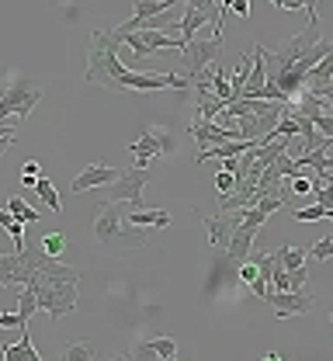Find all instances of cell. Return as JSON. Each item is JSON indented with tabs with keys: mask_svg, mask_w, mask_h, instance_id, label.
<instances>
[{
	"mask_svg": "<svg viewBox=\"0 0 333 361\" xmlns=\"http://www.w3.org/2000/svg\"><path fill=\"white\" fill-rule=\"evenodd\" d=\"M330 323H333V313H330Z\"/></svg>",
	"mask_w": 333,
	"mask_h": 361,
	"instance_id": "47",
	"label": "cell"
},
{
	"mask_svg": "<svg viewBox=\"0 0 333 361\" xmlns=\"http://www.w3.org/2000/svg\"><path fill=\"white\" fill-rule=\"evenodd\" d=\"M0 226L11 233V240H14V254H21V250H25V226L18 223L7 209H0Z\"/></svg>",
	"mask_w": 333,
	"mask_h": 361,
	"instance_id": "24",
	"label": "cell"
},
{
	"mask_svg": "<svg viewBox=\"0 0 333 361\" xmlns=\"http://www.w3.org/2000/svg\"><path fill=\"white\" fill-rule=\"evenodd\" d=\"M18 319H21V330L18 334H28V319L39 313V299H35V292L32 288H21V299H18Z\"/></svg>",
	"mask_w": 333,
	"mask_h": 361,
	"instance_id": "20",
	"label": "cell"
},
{
	"mask_svg": "<svg viewBox=\"0 0 333 361\" xmlns=\"http://www.w3.org/2000/svg\"><path fill=\"white\" fill-rule=\"evenodd\" d=\"M316 219H327V209H320V205L295 209V223H316Z\"/></svg>",
	"mask_w": 333,
	"mask_h": 361,
	"instance_id": "32",
	"label": "cell"
},
{
	"mask_svg": "<svg viewBox=\"0 0 333 361\" xmlns=\"http://www.w3.org/2000/svg\"><path fill=\"white\" fill-rule=\"evenodd\" d=\"M285 198H288V191H282V195H260L253 209H257L260 216H275L278 209H285Z\"/></svg>",
	"mask_w": 333,
	"mask_h": 361,
	"instance_id": "28",
	"label": "cell"
},
{
	"mask_svg": "<svg viewBox=\"0 0 333 361\" xmlns=\"http://www.w3.org/2000/svg\"><path fill=\"white\" fill-rule=\"evenodd\" d=\"M32 281V271L25 268L21 254H0V285H18L25 288Z\"/></svg>",
	"mask_w": 333,
	"mask_h": 361,
	"instance_id": "14",
	"label": "cell"
},
{
	"mask_svg": "<svg viewBox=\"0 0 333 361\" xmlns=\"http://www.w3.org/2000/svg\"><path fill=\"white\" fill-rule=\"evenodd\" d=\"M111 361H132V358H129V355H115Z\"/></svg>",
	"mask_w": 333,
	"mask_h": 361,
	"instance_id": "44",
	"label": "cell"
},
{
	"mask_svg": "<svg viewBox=\"0 0 333 361\" xmlns=\"http://www.w3.org/2000/svg\"><path fill=\"white\" fill-rule=\"evenodd\" d=\"M250 146H253V142H246V139H237V142H219V146H212V149H201V153L194 157V167H201V164H208V160H230V157H243Z\"/></svg>",
	"mask_w": 333,
	"mask_h": 361,
	"instance_id": "16",
	"label": "cell"
},
{
	"mask_svg": "<svg viewBox=\"0 0 333 361\" xmlns=\"http://www.w3.org/2000/svg\"><path fill=\"white\" fill-rule=\"evenodd\" d=\"M268 84V73H264V59L253 52L250 56V77H246V87H243V94H239V101H257V94H260V87Z\"/></svg>",
	"mask_w": 333,
	"mask_h": 361,
	"instance_id": "17",
	"label": "cell"
},
{
	"mask_svg": "<svg viewBox=\"0 0 333 361\" xmlns=\"http://www.w3.org/2000/svg\"><path fill=\"white\" fill-rule=\"evenodd\" d=\"M39 171H42V167H39L35 160H25V164H21V184H25V188H35L39 178H42Z\"/></svg>",
	"mask_w": 333,
	"mask_h": 361,
	"instance_id": "33",
	"label": "cell"
},
{
	"mask_svg": "<svg viewBox=\"0 0 333 361\" xmlns=\"http://www.w3.org/2000/svg\"><path fill=\"white\" fill-rule=\"evenodd\" d=\"M146 180H149V171H139V167L125 171V174L115 180V184H108V202H111V205L125 202L129 209H143V188H146Z\"/></svg>",
	"mask_w": 333,
	"mask_h": 361,
	"instance_id": "7",
	"label": "cell"
},
{
	"mask_svg": "<svg viewBox=\"0 0 333 361\" xmlns=\"http://www.w3.org/2000/svg\"><path fill=\"white\" fill-rule=\"evenodd\" d=\"M146 344L156 358H177V341L174 337H146Z\"/></svg>",
	"mask_w": 333,
	"mask_h": 361,
	"instance_id": "26",
	"label": "cell"
},
{
	"mask_svg": "<svg viewBox=\"0 0 333 361\" xmlns=\"http://www.w3.org/2000/svg\"><path fill=\"white\" fill-rule=\"evenodd\" d=\"M191 135H194V142H198V153L201 149H212V146H219V142H237L239 133L237 129H222V126H215V122H191Z\"/></svg>",
	"mask_w": 333,
	"mask_h": 361,
	"instance_id": "13",
	"label": "cell"
},
{
	"mask_svg": "<svg viewBox=\"0 0 333 361\" xmlns=\"http://www.w3.org/2000/svg\"><path fill=\"white\" fill-rule=\"evenodd\" d=\"M226 35H212V39H194V42L177 56V77H184L188 84H194L212 63H219L222 56Z\"/></svg>",
	"mask_w": 333,
	"mask_h": 361,
	"instance_id": "5",
	"label": "cell"
},
{
	"mask_svg": "<svg viewBox=\"0 0 333 361\" xmlns=\"http://www.w3.org/2000/svg\"><path fill=\"white\" fill-rule=\"evenodd\" d=\"M288 191H291V195H299V198H309V195H313V178L288 180Z\"/></svg>",
	"mask_w": 333,
	"mask_h": 361,
	"instance_id": "36",
	"label": "cell"
},
{
	"mask_svg": "<svg viewBox=\"0 0 333 361\" xmlns=\"http://www.w3.org/2000/svg\"><path fill=\"white\" fill-rule=\"evenodd\" d=\"M170 4H174V0H136L132 18H129V21H122V25H115V28H118V32H122V39H125V35H132V32L146 28L153 18L167 14V11H170Z\"/></svg>",
	"mask_w": 333,
	"mask_h": 361,
	"instance_id": "9",
	"label": "cell"
},
{
	"mask_svg": "<svg viewBox=\"0 0 333 361\" xmlns=\"http://www.w3.org/2000/svg\"><path fill=\"white\" fill-rule=\"evenodd\" d=\"M233 188H237V178H233L230 171H219V174H215V191H219V198L233 195Z\"/></svg>",
	"mask_w": 333,
	"mask_h": 361,
	"instance_id": "34",
	"label": "cell"
},
{
	"mask_svg": "<svg viewBox=\"0 0 333 361\" xmlns=\"http://www.w3.org/2000/svg\"><path fill=\"white\" fill-rule=\"evenodd\" d=\"M39 101H42V90L35 87L32 80H14L11 87L0 94V133L4 135L18 133L14 126H7V118H28Z\"/></svg>",
	"mask_w": 333,
	"mask_h": 361,
	"instance_id": "4",
	"label": "cell"
},
{
	"mask_svg": "<svg viewBox=\"0 0 333 361\" xmlns=\"http://www.w3.org/2000/svg\"><path fill=\"white\" fill-rule=\"evenodd\" d=\"M271 306H275V316L278 319H288V316H306L313 306H316V299L306 292V288H299V292H271V299H268Z\"/></svg>",
	"mask_w": 333,
	"mask_h": 361,
	"instance_id": "10",
	"label": "cell"
},
{
	"mask_svg": "<svg viewBox=\"0 0 333 361\" xmlns=\"http://www.w3.org/2000/svg\"><path fill=\"white\" fill-rule=\"evenodd\" d=\"M35 292L39 299V310H46L52 319H63L77 310V281H59V278H49V274H32V281L25 285Z\"/></svg>",
	"mask_w": 333,
	"mask_h": 361,
	"instance_id": "3",
	"label": "cell"
},
{
	"mask_svg": "<svg viewBox=\"0 0 333 361\" xmlns=\"http://www.w3.org/2000/svg\"><path fill=\"white\" fill-rule=\"evenodd\" d=\"M313 198H316L320 209L333 212V184H313Z\"/></svg>",
	"mask_w": 333,
	"mask_h": 361,
	"instance_id": "30",
	"label": "cell"
},
{
	"mask_svg": "<svg viewBox=\"0 0 333 361\" xmlns=\"http://www.w3.org/2000/svg\"><path fill=\"white\" fill-rule=\"evenodd\" d=\"M275 7H282V11H302L306 4L302 0H275Z\"/></svg>",
	"mask_w": 333,
	"mask_h": 361,
	"instance_id": "41",
	"label": "cell"
},
{
	"mask_svg": "<svg viewBox=\"0 0 333 361\" xmlns=\"http://www.w3.org/2000/svg\"><path fill=\"white\" fill-rule=\"evenodd\" d=\"M160 361H177V358H160Z\"/></svg>",
	"mask_w": 333,
	"mask_h": 361,
	"instance_id": "45",
	"label": "cell"
},
{
	"mask_svg": "<svg viewBox=\"0 0 333 361\" xmlns=\"http://www.w3.org/2000/svg\"><path fill=\"white\" fill-rule=\"evenodd\" d=\"M0 139H7V135H4V133H0Z\"/></svg>",
	"mask_w": 333,
	"mask_h": 361,
	"instance_id": "46",
	"label": "cell"
},
{
	"mask_svg": "<svg viewBox=\"0 0 333 361\" xmlns=\"http://www.w3.org/2000/svg\"><path fill=\"white\" fill-rule=\"evenodd\" d=\"M275 257H278V268L282 271H295V268H306V250L302 247H282V250H275Z\"/></svg>",
	"mask_w": 333,
	"mask_h": 361,
	"instance_id": "22",
	"label": "cell"
},
{
	"mask_svg": "<svg viewBox=\"0 0 333 361\" xmlns=\"http://www.w3.org/2000/svg\"><path fill=\"white\" fill-rule=\"evenodd\" d=\"M264 361H285V358H282V355H275V351H271V355H264Z\"/></svg>",
	"mask_w": 333,
	"mask_h": 361,
	"instance_id": "43",
	"label": "cell"
},
{
	"mask_svg": "<svg viewBox=\"0 0 333 361\" xmlns=\"http://www.w3.org/2000/svg\"><path fill=\"white\" fill-rule=\"evenodd\" d=\"M257 278H260V274H257V268H253L250 261H243V264H239V281H243V285H253Z\"/></svg>",
	"mask_w": 333,
	"mask_h": 361,
	"instance_id": "39",
	"label": "cell"
},
{
	"mask_svg": "<svg viewBox=\"0 0 333 361\" xmlns=\"http://www.w3.org/2000/svg\"><path fill=\"white\" fill-rule=\"evenodd\" d=\"M309 257H313V261H330V257H333V240H330V236L316 240V243L309 247Z\"/></svg>",
	"mask_w": 333,
	"mask_h": 361,
	"instance_id": "31",
	"label": "cell"
},
{
	"mask_svg": "<svg viewBox=\"0 0 333 361\" xmlns=\"http://www.w3.org/2000/svg\"><path fill=\"white\" fill-rule=\"evenodd\" d=\"M136 35L146 42L149 52H156V49H177V52H181V42H174V39H170V32H153V28H143V32H136Z\"/></svg>",
	"mask_w": 333,
	"mask_h": 361,
	"instance_id": "21",
	"label": "cell"
},
{
	"mask_svg": "<svg viewBox=\"0 0 333 361\" xmlns=\"http://www.w3.org/2000/svg\"><path fill=\"white\" fill-rule=\"evenodd\" d=\"M201 223H205V229H208V243H212L215 250H226V247H230V240H233V233H237V226L243 223V212H230V216H205Z\"/></svg>",
	"mask_w": 333,
	"mask_h": 361,
	"instance_id": "12",
	"label": "cell"
},
{
	"mask_svg": "<svg viewBox=\"0 0 333 361\" xmlns=\"http://www.w3.org/2000/svg\"><path fill=\"white\" fill-rule=\"evenodd\" d=\"M39 247L46 250L49 257H59V254L66 250V233H46V236L39 240Z\"/></svg>",
	"mask_w": 333,
	"mask_h": 361,
	"instance_id": "29",
	"label": "cell"
},
{
	"mask_svg": "<svg viewBox=\"0 0 333 361\" xmlns=\"http://www.w3.org/2000/svg\"><path fill=\"white\" fill-rule=\"evenodd\" d=\"M0 326H14V330H21V319H18V313H0Z\"/></svg>",
	"mask_w": 333,
	"mask_h": 361,
	"instance_id": "40",
	"label": "cell"
},
{
	"mask_svg": "<svg viewBox=\"0 0 333 361\" xmlns=\"http://www.w3.org/2000/svg\"><path fill=\"white\" fill-rule=\"evenodd\" d=\"M219 111H226L222 101H215L212 94H208V97H198V122H215Z\"/></svg>",
	"mask_w": 333,
	"mask_h": 361,
	"instance_id": "25",
	"label": "cell"
},
{
	"mask_svg": "<svg viewBox=\"0 0 333 361\" xmlns=\"http://www.w3.org/2000/svg\"><path fill=\"white\" fill-rule=\"evenodd\" d=\"M132 157H136V167L146 171L149 167V160L156 157V153H167V149H174V142H170V133H163V129H146L132 146Z\"/></svg>",
	"mask_w": 333,
	"mask_h": 361,
	"instance_id": "8",
	"label": "cell"
},
{
	"mask_svg": "<svg viewBox=\"0 0 333 361\" xmlns=\"http://www.w3.org/2000/svg\"><path fill=\"white\" fill-rule=\"evenodd\" d=\"M97 358V348L91 341H70L63 348V361H94Z\"/></svg>",
	"mask_w": 333,
	"mask_h": 361,
	"instance_id": "23",
	"label": "cell"
},
{
	"mask_svg": "<svg viewBox=\"0 0 333 361\" xmlns=\"http://www.w3.org/2000/svg\"><path fill=\"white\" fill-rule=\"evenodd\" d=\"M4 209H7V212H11V216H14V219H18V223L25 226V229H28V226H32V223H39V219H42V216H39V212H35V209H28V202H25V198H21V195H11V198H7V205H4Z\"/></svg>",
	"mask_w": 333,
	"mask_h": 361,
	"instance_id": "19",
	"label": "cell"
},
{
	"mask_svg": "<svg viewBox=\"0 0 333 361\" xmlns=\"http://www.w3.org/2000/svg\"><path fill=\"white\" fill-rule=\"evenodd\" d=\"M118 49H122V32L118 28H101V32L91 35V45H87V73H84L87 84L115 90L118 77L125 73V66L118 59Z\"/></svg>",
	"mask_w": 333,
	"mask_h": 361,
	"instance_id": "1",
	"label": "cell"
},
{
	"mask_svg": "<svg viewBox=\"0 0 333 361\" xmlns=\"http://www.w3.org/2000/svg\"><path fill=\"white\" fill-rule=\"evenodd\" d=\"M35 195L46 202L52 212H63V202H59V195H56V188H52V180H49V178H39V184H35Z\"/></svg>",
	"mask_w": 333,
	"mask_h": 361,
	"instance_id": "27",
	"label": "cell"
},
{
	"mask_svg": "<svg viewBox=\"0 0 333 361\" xmlns=\"http://www.w3.org/2000/svg\"><path fill=\"white\" fill-rule=\"evenodd\" d=\"M226 11H233V14H239L243 21H250V14H253V7H250L246 0H226Z\"/></svg>",
	"mask_w": 333,
	"mask_h": 361,
	"instance_id": "37",
	"label": "cell"
},
{
	"mask_svg": "<svg viewBox=\"0 0 333 361\" xmlns=\"http://www.w3.org/2000/svg\"><path fill=\"white\" fill-rule=\"evenodd\" d=\"M118 178H122V171H118V167L91 164V167H84V174H77V178H73L70 191H73V195H84V191H94V188H108V184H115Z\"/></svg>",
	"mask_w": 333,
	"mask_h": 361,
	"instance_id": "11",
	"label": "cell"
},
{
	"mask_svg": "<svg viewBox=\"0 0 333 361\" xmlns=\"http://www.w3.org/2000/svg\"><path fill=\"white\" fill-rule=\"evenodd\" d=\"M125 223L132 226V229H163V226H170L174 219H170L167 209H129Z\"/></svg>",
	"mask_w": 333,
	"mask_h": 361,
	"instance_id": "15",
	"label": "cell"
},
{
	"mask_svg": "<svg viewBox=\"0 0 333 361\" xmlns=\"http://www.w3.org/2000/svg\"><path fill=\"white\" fill-rule=\"evenodd\" d=\"M94 236H97V243H101L104 250H139V247L146 243L143 229H132V226L125 223L122 209L111 205V202H104V205L97 209Z\"/></svg>",
	"mask_w": 333,
	"mask_h": 361,
	"instance_id": "2",
	"label": "cell"
},
{
	"mask_svg": "<svg viewBox=\"0 0 333 361\" xmlns=\"http://www.w3.org/2000/svg\"><path fill=\"white\" fill-rule=\"evenodd\" d=\"M21 261H25V268L32 271V274H49V278H59V281H80V278H84L80 268H70V264H63L59 257H49L46 250H42L39 243H32V240L25 243Z\"/></svg>",
	"mask_w": 333,
	"mask_h": 361,
	"instance_id": "6",
	"label": "cell"
},
{
	"mask_svg": "<svg viewBox=\"0 0 333 361\" xmlns=\"http://www.w3.org/2000/svg\"><path fill=\"white\" fill-rule=\"evenodd\" d=\"M285 278H288V292H299V288H306V281H309V271H306V268L285 271Z\"/></svg>",
	"mask_w": 333,
	"mask_h": 361,
	"instance_id": "35",
	"label": "cell"
},
{
	"mask_svg": "<svg viewBox=\"0 0 333 361\" xmlns=\"http://www.w3.org/2000/svg\"><path fill=\"white\" fill-rule=\"evenodd\" d=\"M11 146H14V135H7V139H0V157H4V153H7Z\"/></svg>",
	"mask_w": 333,
	"mask_h": 361,
	"instance_id": "42",
	"label": "cell"
},
{
	"mask_svg": "<svg viewBox=\"0 0 333 361\" xmlns=\"http://www.w3.org/2000/svg\"><path fill=\"white\" fill-rule=\"evenodd\" d=\"M0 358L4 361H42L39 351L32 348V337H28V334H21L18 344H4V348H0Z\"/></svg>",
	"mask_w": 333,
	"mask_h": 361,
	"instance_id": "18",
	"label": "cell"
},
{
	"mask_svg": "<svg viewBox=\"0 0 333 361\" xmlns=\"http://www.w3.org/2000/svg\"><path fill=\"white\" fill-rule=\"evenodd\" d=\"M313 126H316V133L323 135V139H333V115H320V118H313Z\"/></svg>",
	"mask_w": 333,
	"mask_h": 361,
	"instance_id": "38",
	"label": "cell"
}]
</instances>
